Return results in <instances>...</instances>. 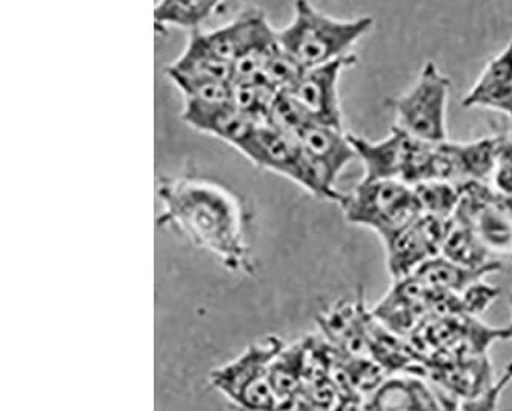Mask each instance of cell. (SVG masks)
Returning <instances> with one entry per match:
<instances>
[{
    "mask_svg": "<svg viewBox=\"0 0 512 411\" xmlns=\"http://www.w3.org/2000/svg\"><path fill=\"white\" fill-rule=\"evenodd\" d=\"M157 191L165 207L160 224L176 225L231 270L251 271L242 208L230 191L200 179H162Z\"/></svg>",
    "mask_w": 512,
    "mask_h": 411,
    "instance_id": "1",
    "label": "cell"
},
{
    "mask_svg": "<svg viewBox=\"0 0 512 411\" xmlns=\"http://www.w3.org/2000/svg\"><path fill=\"white\" fill-rule=\"evenodd\" d=\"M374 19L370 16L343 21L300 0L294 5V17L290 25L276 30L277 42L286 54L305 68L322 67L351 56L354 45L370 33Z\"/></svg>",
    "mask_w": 512,
    "mask_h": 411,
    "instance_id": "2",
    "label": "cell"
},
{
    "mask_svg": "<svg viewBox=\"0 0 512 411\" xmlns=\"http://www.w3.org/2000/svg\"><path fill=\"white\" fill-rule=\"evenodd\" d=\"M451 81L433 61L426 62L413 87L388 102L396 117L394 127L419 141H448V111Z\"/></svg>",
    "mask_w": 512,
    "mask_h": 411,
    "instance_id": "3",
    "label": "cell"
},
{
    "mask_svg": "<svg viewBox=\"0 0 512 411\" xmlns=\"http://www.w3.org/2000/svg\"><path fill=\"white\" fill-rule=\"evenodd\" d=\"M346 221L370 228L380 239L400 230L422 216L413 187L399 181L360 182L342 204Z\"/></svg>",
    "mask_w": 512,
    "mask_h": 411,
    "instance_id": "4",
    "label": "cell"
},
{
    "mask_svg": "<svg viewBox=\"0 0 512 411\" xmlns=\"http://www.w3.org/2000/svg\"><path fill=\"white\" fill-rule=\"evenodd\" d=\"M282 351L277 339L248 348L239 359L214 371L213 382L243 411L276 410L277 398L270 382V367Z\"/></svg>",
    "mask_w": 512,
    "mask_h": 411,
    "instance_id": "5",
    "label": "cell"
},
{
    "mask_svg": "<svg viewBox=\"0 0 512 411\" xmlns=\"http://www.w3.org/2000/svg\"><path fill=\"white\" fill-rule=\"evenodd\" d=\"M453 218L468 225L494 259L512 258V199L489 184H463Z\"/></svg>",
    "mask_w": 512,
    "mask_h": 411,
    "instance_id": "6",
    "label": "cell"
},
{
    "mask_svg": "<svg viewBox=\"0 0 512 411\" xmlns=\"http://www.w3.org/2000/svg\"><path fill=\"white\" fill-rule=\"evenodd\" d=\"M242 153L259 167L282 174L316 198L328 201V194L306 161L296 137L288 136L271 125L260 124Z\"/></svg>",
    "mask_w": 512,
    "mask_h": 411,
    "instance_id": "7",
    "label": "cell"
},
{
    "mask_svg": "<svg viewBox=\"0 0 512 411\" xmlns=\"http://www.w3.org/2000/svg\"><path fill=\"white\" fill-rule=\"evenodd\" d=\"M448 221L422 214L419 219L383 238L386 264L394 281L411 278L426 262L440 256Z\"/></svg>",
    "mask_w": 512,
    "mask_h": 411,
    "instance_id": "8",
    "label": "cell"
},
{
    "mask_svg": "<svg viewBox=\"0 0 512 411\" xmlns=\"http://www.w3.org/2000/svg\"><path fill=\"white\" fill-rule=\"evenodd\" d=\"M296 139L306 161L328 194V201L342 204L345 194L336 190V182L340 173L357 159L350 134L339 128L308 122L300 128Z\"/></svg>",
    "mask_w": 512,
    "mask_h": 411,
    "instance_id": "9",
    "label": "cell"
},
{
    "mask_svg": "<svg viewBox=\"0 0 512 411\" xmlns=\"http://www.w3.org/2000/svg\"><path fill=\"white\" fill-rule=\"evenodd\" d=\"M356 62L357 57L351 54L331 64L306 70L288 94L311 122L343 130L340 76Z\"/></svg>",
    "mask_w": 512,
    "mask_h": 411,
    "instance_id": "10",
    "label": "cell"
},
{
    "mask_svg": "<svg viewBox=\"0 0 512 411\" xmlns=\"http://www.w3.org/2000/svg\"><path fill=\"white\" fill-rule=\"evenodd\" d=\"M365 411H446L440 391L417 373H394L363 398Z\"/></svg>",
    "mask_w": 512,
    "mask_h": 411,
    "instance_id": "11",
    "label": "cell"
},
{
    "mask_svg": "<svg viewBox=\"0 0 512 411\" xmlns=\"http://www.w3.org/2000/svg\"><path fill=\"white\" fill-rule=\"evenodd\" d=\"M357 159L362 161L363 182L399 181L405 179L414 137L393 127L391 134L382 141H368L365 137L350 134Z\"/></svg>",
    "mask_w": 512,
    "mask_h": 411,
    "instance_id": "12",
    "label": "cell"
},
{
    "mask_svg": "<svg viewBox=\"0 0 512 411\" xmlns=\"http://www.w3.org/2000/svg\"><path fill=\"white\" fill-rule=\"evenodd\" d=\"M182 119L190 127L203 131V133L213 134L239 151H243V148L247 147L260 125L240 113L231 102L200 104V102L185 101Z\"/></svg>",
    "mask_w": 512,
    "mask_h": 411,
    "instance_id": "13",
    "label": "cell"
},
{
    "mask_svg": "<svg viewBox=\"0 0 512 411\" xmlns=\"http://www.w3.org/2000/svg\"><path fill=\"white\" fill-rule=\"evenodd\" d=\"M462 107L499 111L512 119V41L486 64Z\"/></svg>",
    "mask_w": 512,
    "mask_h": 411,
    "instance_id": "14",
    "label": "cell"
},
{
    "mask_svg": "<svg viewBox=\"0 0 512 411\" xmlns=\"http://www.w3.org/2000/svg\"><path fill=\"white\" fill-rule=\"evenodd\" d=\"M499 136L482 137L473 142H449L453 156L456 184H489L496 168L497 153L502 144Z\"/></svg>",
    "mask_w": 512,
    "mask_h": 411,
    "instance_id": "15",
    "label": "cell"
},
{
    "mask_svg": "<svg viewBox=\"0 0 512 411\" xmlns=\"http://www.w3.org/2000/svg\"><path fill=\"white\" fill-rule=\"evenodd\" d=\"M497 270H500V268L473 270V268L454 264V262L448 261L443 256H437V258L426 262L411 278L416 279L420 284L431 288V290L439 291V293L460 296L469 287H473L477 282L483 281L486 274L494 273Z\"/></svg>",
    "mask_w": 512,
    "mask_h": 411,
    "instance_id": "16",
    "label": "cell"
},
{
    "mask_svg": "<svg viewBox=\"0 0 512 411\" xmlns=\"http://www.w3.org/2000/svg\"><path fill=\"white\" fill-rule=\"evenodd\" d=\"M440 256L454 262V264L473 268V270L502 268V264L483 248L473 230L463 222L457 221L456 218L451 219L446 224Z\"/></svg>",
    "mask_w": 512,
    "mask_h": 411,
    "instance_id": "17",
    "label": "cell"
},
{
    "mask_svg": "<svg viewBox=\"0 0 512 411\" xmlns=\"http://www.w3.org/2000/svg\"><path fill=\"white\" fill-rule=\"evenodd\" d=\"M222 2H203V0H193V2H179V0H165L160 2L154 8V22L157 27H179L185 30H202V24L210 19Z\"/></svg>",
    "mask_w": 512,
    "mask_h": 411,
    "instance_id": "18",
    "label": "cell"
},
{
    "mask_svg": "<svg viewBox=\"0 0 512 411\" xmlns=\"http://www.w3.org/2000/svg\"><path fill=\"white\" fill-rule=\"evenodd\" d=\"M279 91L274 90L262 76L248 81H233L231 104L257 124H266Z\"/></svg>",
    "mask_w": 512,
    "mask_h": 411,
    "instance_id": "19",
    "label": "cell"
},
{
    "mask_svg": "<svg viewBox=\"0 0 512 411\" xmlns=\"http://www.w3.org/2000/svg\"><path fill=\"white\" fill-rule=\"evenodd\" d=\"M423 214L440 221H451L463 196V184L456 182H426L414 187Z\"/></svg>",
    "mask_w": 512,
    "mask_h": 411,
    "instance_id": "20",
    "label": "cell"
},
{
    "mask_svg": "<svg viewBox=\"0 0 512 411\" xmlns=\"http://www.w3.org/2000/svg\"><path fill=\"white\" fill-rule=\"evenodd\" d=\"M512 382V362L503 371L499 381H494L483 393L469 399H454L440 391L446 411H499L503 391Z\"/></svg>",
    "mask_w": 512,
    "mask_h": 411,
    "instance_id": "21",
    "label": "cell"
},
{
    "mask_svg": "<svg viewBox=\"0 0 512 411\" xmlns=\"http://www.w3.org/2000/svg\"><path fill=\"white\" fill-rule=\"evenodd\" d=\"M305 71V68L300 67L293 57L286 54L279 45V50L274 53L263 70L262 77L274 90L279 93H288L296 87Z\"/></svg>",
    "mask_w": 512,
    "mask_h": 411,
    "instance_id": "22",
    "label": "cell"
},
{
    "mask_svg": "<svg viewBox=\"0 0 512 411\" xmlns=\"http://www.w3.org/2000/svg\"><path fill=\"white\" fill-rule=\"evenodd\" d=\"M491 187L506 198L512 199V137H502Z\"/></svg>",
    "mask_w": 512,
    "mask_h": 411,
    "instance_id": "23",
    "label": "cell"
},
{
    "mask_svg": "<svg viewBox=\"0 0 512 411\" xmlns=\"http://www.w3.org/2000/svg\"><path fill=\"white\" fill-rule=\"evenodd\" d=\"M499 295L500 290L480 281L460 295V305L469 315H480Z\"/></svg>",
    "mask_w": 512,
    "mask_h": 411,
    "instance_id": "24",
    "label": "cell"
},
{
    "mask_svg": "<svg viewBox=\"0 0 512 411\" xmlns=\"http://www.w3.org/2000/svg\"><path fill=\"white\" fill-rule=\"evenodd\" d=\"M506 331H508L509 338H512V324H509L508 327H506Z\"/></svg>",
    "mask_w": 512,
    "mask_h": 411,
    "instance_id": "25",
    "label": "cell"
},
{
    "mask_svg": "<svg viewBox=\"0 0 512 411\" xmlns=\"http://www.w3.org/2000/svg\"><path fill=\"white\" fill-rule=\"evenodd\" d=\"M509 307H511V311H512V293H511V296H509ZM511 324H512V319H511Z\"/></svg>",
    "mask_w": 512,
    "mask_h": 411,
    "instance_id": "26",
    "label": "cell"
}]
</instances>
